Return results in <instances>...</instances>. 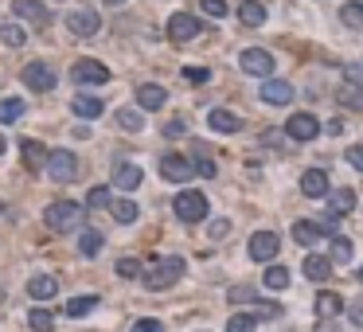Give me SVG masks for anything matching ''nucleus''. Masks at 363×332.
Segmentation results:
<instances>
[{"label": "nucleus", "mask_w": 363, "mask_h": 332, "mask_svg": "<svg viewBox=\"0 0 363 332\" xmlns=\"http://www.w3.org/2000/svg\"><path fill=\"white\" fill-rule=\"evenodd\" d=\"M180 278H184V258H176V254L156 258V262L144 270V285H149V290H168Z\"/></svg>", "instance_id": "nucleus-1"}, {"label": "nucleus", "mask_w": 363, "mask_h": 332, "mask_svg": "<svg viewBox=\"0 0 363 332\" xmlns=\"http://www.w3.org/2000/svg\"><path fill=\"white\" fill-rule=\"evenodd\" d=\"M43 219H47L51 230H75V227H82V207H78L75 199H55V204L43 211Z\"/></svg>", "instance_id": "nucleus-2"}, {"label": "nucleus", "mask_w": 363, "mask_h": 332, "mask_svg": "<svg viewBox=\"0 0 363 332\" xmlns=\"http://www.w3.org/2000/svg\"><path fill=\"white\" fill-rule=\"evenodd\" d=\"M172 211H176L180 223H199V219H207V196L195 192V187H187V192H180L172 199Z\"/></svg>", "instance_id": "nucleus-3"}, {"label": "nucleus", "mask_w": 363, "mask_h": 332, "mask_svg": "<svg viewBox=\"0 0 363 332\" xmlns=\"http://www.w3.org/2000/svg\"><path fill=\"white\" fill-rule=\"evenodd\" d=\"M238 67L254 78H270L273 75V55L266 51V47H246V51L238 55Z\"/></svg>", "instance_id": "nucleus-4"}, {"label": "nucleus", "mask_w": 363, "mask_h": 332, "mask_svg": "<svg viewBox=\"0 0 363 332\" xmlns=\"http://www.w3.org/2000/svg\"><path fill=\"white\" fill-rule=\"evenodd\" d=\"M47 176L59 180V184H70V180L78 176V156L67 153V149H59V153L47 156Z\"/></svg>", "instance_id": "nucleus-5"}, {"label": "nucleus", "mask_w": 363, "mask_h": 332, "mask_svg": "<svg viewBox=\"0 0 363 332\" xmlns=\"http://www.w3.org/2000/svg\"><path fill=\"white\" fill-rule=\"evenodd\" d=\"M67 27L78 39H90V35L101 32V16L94 8H75V12H67Z\"/></svg>", "instance_id": "nucleus-6"}, {"label": "nucleus", "mask_w": 363, "mask_h": 332, "mask_svg": "<svg viewBox=\"0 0 363 332\" xmlns=\"http://www.w3.org/2000/svg\"><path fill=\"white\" fill-rule=\"evenodd\" d=\"M20 78H24V86H27V90H35V94L55 90V82H59V78H55V70H51L47 63H27Z\"/></svg>", "instance_id": "nucleus-7"}, {"label": "nucleus", "mask_w": 363, "mask_h": 332, "mask_svg": "<svg viewBox=\"0 0 363 332\" xmlns=\"http://www.w3.org/2000/svg\"><path fill=\"white\" fill-rule=\"evenodd\" d=\"M70 78L82 86H101V82H110V70H106V63L98 59H78L75 70H70Z\"/></svg>", "instance_id": "nucleus-8"}, {"label": "nucleus", "mask_w": 363, "mask_h": 332, "mask_svg": "<svg viewBox=\"0 0 363 332\" xmlns=\"http://www.w3.org/2000/svg\"><path fill=\"white\" fill-rule=\"evenodd\" d=\"M250 258L254 262H270V258H278V250H281V239L273 235V230H258V235H250Z\"/></svg>", "instance_id": "nucleus-9"}, {"label": "nucleus", "mask_w": 363, "mask_h": 332, "mask_svg": "<svg viewBox=\"0 0 363 332\" xmlns=\"http://www.w3.org/2000/svg\"><path fill=\"white\" fill-rule=\"evenodd\" d=\"M195 35H199V20H195L192 12H176V16L168 20V39L172 43H192Z\"/></svg>", "instance_id": "nucleus-10"}, {"label": "nucleus", "mask_w": 363, "mask_h": 332, "mask_svg": "<svg viewBox=\"0 0 363 332\" xmlns=\"http://www.w3.org/2000/svg\"><path fill=\"white\" fill-rule=\"evenodd\" d=\"M161 176L172 180V184H184V180L195 176V164L187 161V156H180V153H168V156L161 161Z\"/></svg>", "instance_id": "nucleus-11"}, {"label": "nucleus", "mask_w": 363, "mask_h": 332, "mask_svg": "<svg viewBox=\"0 0 363 332\" xmlns=\"http://www.w3.org/2000/svg\"><path fill=\"white\" fill-rule=\"evenodd\" d=\"M285 133L293 137V141H313L316 133H321V121L313 118V113H293L285 125Z\"/></svg>", "instance_id": "nucleus-12"}, {"label": "nucleus", "mask_w": 363, "mask_h": 332, "mask_svg": "<svg viewBox=\"0 0 363 332\" xmlns=\"http://www.w3.org/2000/svg\"><path fill=\"white\" fill-rule=\"evenodd\" d=\"M12 12L20 20H32L35 27H47L51 24V12L43 8V0H12Z\"/></svg>", "instance_id": "nucleus-13"}, {"label": "nucleus", "mask_w": 363, "mask_h": 332, "mask_svg": "<svg viewBox=\"0 0 363 332\" xmlns=\"http://www.w3.org/2000/svg\"><path fill=\"white\" fill-rule=\"evenodd\" d=\"M262 102L266 106H289L293 102V86L281 82V78H266L262 82Z\"/></svg>", "instance_id": "nucleus-14"}, {"label": "nucleus", "mask_w": 363, "mask_h": 332, "mask_svg": "<svg viewBox=\"0 0 363 332\" xmlns=\"http://www.w3.org/2000/svg\"><path fill=\"white\" fill-rule=\"evenodd\" d=\"M301 192L309 199H324V196H328V172H324V168H309L301 176Z\"/></svg>", "instance_id": "nucleus-15"}, {"label": "nucleus", "mask_w": 363, "mask_h": 332, "mask_svg": "<svg viewBox=\"0 0 363 332\" xmlns=\"http://www.w3.org/2000/svg\"><path fill=\"white\" fill-rule=\"evenodd\" d=\"M137 102H141V110H161L168 102V90L156 82H144V86H137Z\"/></svg>", "instance_id": "nucleus-16"}, {"label": "nucleus", "mask_w": 363, "mask_h": 332, "mask_svg": "<svg viewBox=\"0 0 363 332\" xmlns=\"http://www.w3.org/2000/svg\"><path fill=\"white\" fill-rule=\"evenodd\" d=\"M293 239L301 242V247H316V242L324 239V227H321V223H313V219H297L293 223Z\"/></svg>", "instance_id": "nucleus-17"}, {"label": "nucleus", "mask_w": 363, "mask_h": 332, "mask_svg": "<svg viewBox=\"0 0 363 332\" xmlns=\"http://www.w3.org/2000/svg\"><path fill=\"white\" fill-rule=\"evenodd\" d=\"M55 293H59V281L51 278V273H39V278L27 281V297L32 301H51Z\"/></svg>", "instance_id": "nucleus-18"}, {"label": "nucleus", "mask_w": 363, "mask_h": 332, "mask_svg": "<svg viewBox=\"0 0 363 332\" xmlns=\"http://www.w3.org/2000/svg\"><path fill=\"white\" fill-rule=\"evenodd\" d=\"M70 110H75L82 121H90V118H101V113H106V102L94 98V94H78L75 102H70Z\"/></svg>", "instance_id": "nucleus-19"}, {"label": "nucleus", "mask_w": 363, "mask_h": 332, "mask_svg": "<svg viewBox=\"0 0 363 332\" xmlns=\"http://www.w3.org/2000/svg\"><path fill=\"white\" fill-rule=\"evenodd\" d=\"M304 278L309 281H328L332 278V258L328 254H309L304 258Z\"/></svg>", "instance_id": "nucleus-20"}, {"label": "nucleus", "mask_w": 363, "mask_h": 332, "mask_svg": "<svg viewBox=\"0 0 363 332\" xmlns=\"http://www.w3.org/2000/svg\"><path fill=\"white\" fill-rule=\"evenodd\" d=\"M207 125H211L215 133H238V129H242V118L230 113V110H211L207 113Z\"/></svg>", "instance_id": "nucleus-21"}, {"label": "nucleus", "mask_w": 363, "mask_h": 332, "mask_svg": "<svg viewBox=\"0 0 363 332\" xmlns=\"http://www.w3.org/2000/svg\"><path fill=\"white\" fill-rule=\"evenodd\" d=\"M113 184H118V187H125V192L141 187V168H137V164H129V161H121L118 168H113Z\"/></svg>", "instance_id": "nucleus-22"}, {"label": "nucleus", "mask_w": 363, "mask_h": 332, "mask_svg": "<svg viewBox=\"0 0 363 332\" xmlns=\"http://www.w3.org/2000/svg\"><path fill=\"white\" fill-rule=\"evenodd\" d=\"M347 211H355V192L352 187H336L332 192V199H328V215H347Z\"/></svg>", "instance_id": "nucleus-23"}, {"label": "nucleus", "mask_w": 363, "mask_h": 332, "mask_svg": "<svg viewBox=\"0 0 363 332\" xmlns=\"http://www.w3.org/2000/svg\"><path fill=\"white\" fill-rule=\"evenodd\" d=\"M20 153H24V164H27V168H47V156H51V153L39 145V141H32V137H27L24 145H20Z\"/></svg>", "instance_id": "nucleus-24"}, {"label": "nucleus", "mask_w": 363, "mask_h": 332, "mask_svg": "<svg viewBox=\"0 0 363 332\" xmlns=\"http://www.w3.org/2000/svg\"><path fill=\"white\" fill-rule=\"evenodd\" d=\"M238 20H242L246 27H262L266 24V8L258 4V0H246V4H238Z\"/></svg>", "instance_id": "nucleus-25"}, {"label": "nucleus", "mask_w": 363, "mask_h": 332, "mask_svg": "<svg viewBox=\"0 0 363 332\" xmlns=\"http://www.w3.org/2000/svg\"><path fill=\"white\" fill-rule=\"evenodd\" d=\"M24 110H27V106L20 102V98H4V102H0V125L20 121V118H24Z\"/></svg>", "instance_id": "nucleus-26"}, {"label": "nucleus", "mask_w": 363, "mask_h": 332, "mask_svg": "<svg viewBox=\"0 0 363 332\" xmlns=\"http://www.w3.org/2000/svg\"><path fill=\"white\" fill-rule=\"evenodd\" d=\"M340 309H344V301H340V293L324 290L321 297H316V313H321V316H336Z\"/></svg>", "instance_id": "nucleus-27"}, {"label": "nucleus", "mask_w": 363, "mask_h": 332, "mask_svg": "<svg viewBox=\"0 0 363 332\" xmlns=\"http://www.w3.org/2000/svg\"><path fill=\"white\" fill-rule=\"evenodd\" d=\"M24 27L20 24H0V43H4V47H24Z\"/></svg>", "instance_id": "nucleus-28"}, {"label": "nucleus", "mask_w": 363, "mask_h": 332, "mask_svg": "<svg viewBox=\"0 0 363 332\" xmlns=\"http://www.w3.org/2000/svg\"><path fill=\"white\" fill-rule=\"evenodd\" d=\"M101 242H106V239H101V230H82V239H78V250H82L86 258H94V254L101 250Z\"/></svg>", "instance_id": "nucleus-29"}, {"label": "nucleus", "mask_w": 363, "mask_h": 332, "mask_svg": "<svg viewBox=\"0 0 363 332\" xmlns=\"http://www.w3.org/2000/svg\"><path fill=\"white\" fill-rule=\"evenodd\" d=\"M340 16H344L347 27H363V0H347L344 8H340Z\"/></svg>", "instance_id": "nucleus-30"}, {"label": "nucleus", "mask_w": 363, "mask_h": 332, "mask_svg": "<svg viewBox=\"0 0 363 332\" xmlns=\"http://www.w3.org/2000/svg\"><path fill=\"white\" fill-rule=\"evenodd\" d=\"M110 211H113V219H118V223H133L137 219V204H133V199H113Z\"/></svg>", "instance_id": "nucleus-31"}, {"label": "nucleus", "mask_w": 363, "mask_h": 332, "mask_svg": "<svg viewBox=\"0 0 363 332\" xmlns=\"http://www.w3.org/2000/svg\"><path fill=\"white\" fill-rule=\"evenodd\" d=\"M289 285V270L285 266H270L266 270V290H285Z\"/></svg>", "instance_id": "nucleus-32"}, {"label": "nucleus", "mask_w": 363, "mask_h": 332, "mask_svg": "<svg viewBox=\"0 0 363 332\" xmlns=\"http://www.w3.org/2000/svg\"><path fill=\"white\" fill-rule=\"evenodd\" d=\"M258 328V316H250V313H235L227 321V332H254Z\"/></svg>", "instance_id": "nucleus-33"}, {"label": "nucleus", "mask_w": 363, "mask_h": 332, "mask_svg": "<svg viewBox=\"0 0 363 332\" xmlns=\"http://www.w3.org/2000/svg\"><path fill=\"white\" fill-rule=\"evenodd\" d=\"M27 324H32L35 332H51V328H55V316H51L47 309H32V316H27Z\"/></svg>", "instance_id": "nucleus-34"}, {"label": "nucleus", "mask_w": 363, "mask_h": 332, "mask_svg": "<svg viewBox=\"0 0 363 332\" xmlns=\"http://www.w3.org/2000/svg\"><path fill=\"white\" fill-rule=\"evenodd\" d=\"M113 199H110V187H90V192H86V207H110Z\"/></svg>", "instance_id": "nucleus-35"}, {"label": "nucleus", "mask_w": 363, "mask_h": 332, "mask_svg": "<svg viewBox=\"0 0 363 332\" xmlns=\"http://www.w3.org/2000/svg\"><path fill=\"white\" fill-rule=\"evenodd\" d=\"M340 98H344V106H352V110H363V86L347 82L344 90H340Z\"/></svg>", "instance_id": "nucleus-36"}, {"label": "nucleus", "mask_w": 363, "mask_h": 332, "mask_svg": "<svg viewBox=\"0 0 363 332\" xmlns=\"http://www.w3.org/2000/svg\"><path fill=\"white\" fill-rule=\"evenodd\" d=\"M332 262H352V242L347 239H332Z\"/></svg>", "instance_id": "nucleus-37"}, {"label": "nucleus", "mask_w": 363, "mask_h": 332, "mask_svg": "<svg viewBox=\"0 0 363 332\" xmlns=\"http://www.w3.org/2000/svg\"><path fill=\"white\" fill-rule=\"evenodd\" d=\"M94 305H98V297H75V301L67 305V316H86Z\"/></svg>", "instance_id": "nucleus-38"}, {"label": "nucleus", "mask_w": 363, "mask_h": 332, "mask_svg": "<svg viewBox=\"0 0 363 332\" xmlns=\"http://www.w3.org/2000/svg\"><path fill=\"white\" fill-rule=\"evenodd\" d=\"M118 125L121 129H141V110H118Z\"/></svg>", "instance_id": "nucleus-39"}, {"label": "nucleus", "mask_w": 363, "mask_h": 332, "mask_svg": "<svg viewBox=\"0 0 363 332\" xmlns=\"http://www.w3.org/2000/svg\"><path fill=\"white\" fill-rule=\"evenodd\" d=\"M227 297H230V305H246V301H258V293H254L250 285H235Z\"/></svg>", "instance_id": "nucleus-40"}, {"label": "nucleus", "mask_w": 363, "mask_h": 332, "mask_svg": "<svg viewBox=\"0 0 363 332\" xmlns=\"http://www.w3.org/2000/svg\"><path fill=\"white\" fill-rule=\"evenodd\" d=\"M199 8L207 12V16L223 20V16H227V0H199Z\"/></svg>", "instance_id": "nucleus-41"}, {"label": "nucleus", "mask_w": 363, "mask_h": 332, "mask_svg": "<svg viewBox=\"0 0 363 332\" xmlns=\"http://www.w3.org/2000/svg\"><path fill=\"white\" fill-rule=\"evenodd\" d=\"M184 78L187 82H211V70L207 67H184Z\"/></svg>", "instance_id": "nucleus-42"}, {"label": "nucleus", "mask_w": 363, "mask_h": 332, "mask_svg": "<svg viewBox=\"0 0 363 332\" xmlns=\"http://www.w3.org/2000/svg\"><path fill=\"white\" fill-rule=\"evenodd\" d=\"M118 273H121V278H137V273H141V262H137V258H121Z\"/></svg>", "instance_id": "nucleus-43"}, {"label": "nucleus", "mask_w": 363, "mask_h": 332, "mask_svg": "<svg viewBox=\"0 0 363 332\" xmlns=\"http://www.w3.org/2000/svg\"><path fill=\"white\" fill-rule=\"evenodd\" d=\"M347 164H352L355 172H363V145H352V149H347Z\"/></svg>", "instance_id": "nucleus-44"}, {"label": "nucleus", "mask_w": 363, "mask_h": 332, "mask_svg": "<svg viewBox=\"0 0 363 332\" xmlns=\"http://www.w3.org/2000/svg\"><path fill=\"white\" fill-rule=\"evenodd\" d=\"M133 332H164V324L161 321H137Z\"/></svg>", "instance_id": "nucleus-45"}, {"label": "nucleus", "mask_w": 363, "mask_h": 332, "mask_svg": "<svg viewBox=\"0 0 363 332\" xmlns=\"http://www.w3.org/2000/svg\"><path fill=\"white\" fill-rule=\"evenodd\" d=\"M184 129H187V125L176 118V121H168V125H164V137H184Z\"/></svg>", "instance_id": "nucleus-46"}, {"label": "nucleus", "mask_w": 363, "mask_h": 332, "mask_svg": "<svg viewBox=\"0 0 363 332\" xmlns=\"http://www.w3.org/2000/svg\"><path fill=\"white\" fill-rule=\"evenodd\" d=\"M195 172H199V176H215V164L207 161V156H199V161H195Z\"/></svg>", "instance_id": "nucleus-47"}, {"label": "nucleus", "mask_w": 363, "mask_h": 332, "mask_svg": "<svg viewBox=\"0 0 363 332\" xmlns=\"http://www.w3.org/2000/svg\"><path fill=\"white\" fill-rule=\"evenodd\" d=\"M227 230H230V223H227V219H215V223H211V239H223Z\"/></svg>", "instance_id": "nucleus-48"}, {"label": "nucleus", "mask_w": 363, "mask_h": 332, "mask_svg": "<svg viewBox=\"0 0 363 332\" xmlns=\"http://www.w3.org/2000/svg\"><path fill=\"white\" fill-rule=\"evenodd\" d=\"M347 82H352V86H363V63H359V67H347Z\"/></svg>", "instance_id": "nucleus-49"}, {"label": "nucleus", "mask_w": 363, "mask_h": 332, "mask_svg": "<svg viewBox=\"0 0 363 332\" xmlns=\"http://www.w3.org/2000/svg\"><path fill=\"white\" fill-rule=\"evenodd\" d=\"M352 324H355V328H363V301H359V305H352Z\"/></svg>", "instance_id": "nucleus-50"}, {"label": "nucleus", "mask_w": 363, "mask_h": 332, "mask_svg": "<svg viewBox=\"0 0 363 332\" xmlns=\"http://www.w3.org/2000/svg\"><path fill=\"white\" fill-rule=\"evenodd\" d=\"M4 149H8V141H4V133H0V153H4Z\"/></svg>", "instance_id": "nucleus-51"}, {"label": "nucleus", "mask_w": 363, "mask_h": 332, "mask_svg": "<svg viewBox=\"0 0 363 332\" xmlns=\"http://www.w3.org/2000/svg\"><path fill=\"white\" fill-rule=\"evenodd\" d=\"M106 4H125V0H106Z\"/></svg>", "instance_id": "nucleus-52"}, {"label": "nucleus", "mask_w": 363, "mask_h": 332, "mask_svg": "<svg viewBox=\"0 0 363 332\" xmlns=\"http://www.w3.org/2000/svg\"><path fill=\"white\" fill-rule=\"evenodd\" d=\"M359 281H363V266H359Z\"/></svg>", "instance_id": "nucleus-53"}]
</instances>
